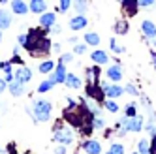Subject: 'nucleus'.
Returning <instances> with one entry per match:
<instances>
[{"mask_svg":"<svg viewBox=\"0 0 156 154\" xmlns=\"http://www.w3.org/2000/svg\"><path fill=\"white\" fill-rule=\"evenodd\" d=\"M94 113L88 109L87 102L81 98V102L77 103L73 98H68V107L62 111V118L73 128H79L85 135H90L94 131Z\"/></svg>","mask_w":156,"mask_h":154,"instance_id":"nucleus-1","label":"nucleus"},{"mask_svg":"<svg viewBox=\"0 0 156 154\" xmlns=\"http://www.w3.org/2000/svg\"><path fill=\"white\" fill-rule=\"evenodd\" d=\"M45 30L47 28H30L27 32V45L25 49L30 53V57H34V58H43V57H47V54L51 53V47H53V43L51 40L45 36Z\"/></svg>","mask_w":156,"mask_h":154,"instance_id":"nucleus-2","label":"nucleus"},{"mask_svg":"<svg viewBox=\"0 0 156 154\" xmlns=\"http://www.w3.org/2000/svg\"><path fill=\"white\" fill-rule=\"evenodd\" d=\"M27 113L34 122H47L53 113V103L49 100H34L30 107H27Z\"/></svg>","mask_w":156,"mask_h":154,"instance_id":"nucleus-3","label":"nucleus"},{"mask_svg":"<svg viewBox=\"0 0 156 154\" xmlns=\"http://www.w3.org/2000/svg\"><path fill=\"white\" fill-rule=\"evenodd\" d=\"M64 120V118H62ZM62 120H57V124H55V131H53V139L57 141V143H60V145H72L73 143V139H75V135H73V131L68 128V126H62Z\"/></svg>","mask_w":156,"mask_h":154,"instance_id":"nucleus-4","label":"nucleus"},{"mask_svg":"<svg viewBox=\"0 0 156 154\" xmlns=\"http://www.w3.org/2000/svg\"><path fill=\"white\" fill-rule=\"evenodd\" d=\"M119 126L124 128V130H130V131H141L143 130V118L141 117H122L119 120Z\"/></svg>","mask_w":156,"mask_h":154,"instance_id":"nucleus-5","label":"nucleus"},{"mask_svg":"<svg viewBox=\"0 0 156 154\" xmlns=\"http://www.w3.org/2000/svg\"><path fill=\"white\" fill-rule=\"evenodd\" d=\"M85 90H87V96H88V98H92V100H96L98 103L105 102V98H107L102 85H87V86H85Z\"/></svg>","mask_w":156,"mask_h":154,"instance_id":"nucleus-6","label":"nucleus"},{"mask_svg":"<svg viewBox=\"0 0 156 154\" xmlns=\"http://www.w3.org/2000/svg\"><path fill=\"white\" fill-rule=\"evenodd\" d=\"M100 75H102L100 64L92 66V68H87V72H85V83L87 85H100Z\"/></svg>","mask_w":156,"mask_h":154,"instance_id":"nucleus-7","label":"nucleus"},{"mask_svg":"<svg viewBox=\"0 0 156 154\" xmlns=\"http://www.w3.org/2000/svg\"><path fill=\"white\" fill-rule=\"evenodd\" d=\"M122 13L126 17H133L139 9V0H122Z\"/></svg>","mask_w":156,"mask_h":154,"instance_id":"nucleus-8","label":"nucleus"},{"mask_svg":"<svg viewBox=\"0 0 156 154\" xmlns=\"http://www.w3.org/2000/svg\"><path fill=\"white\" fill-rule=\"evenodd\" d=\"M100 85L104 86V90H105V96H107V98H119V96L124 94V89H120L119 85H111V83H107V81L100 83Z\"/></svg>","mask_w":156,"mask_h":154,"instance_id":"nucleus-9","label":"nucleus"},{"mask_svg":"<svg viewBox=\"0 0 156 154\" xmlns=\"http://www.w3.org/2000/svg\"><path fill=\"white\" fill-rule=\"evenodd\" d=\"M8 89H9V92H12V96H23L27 92V83L15 79V81L8 83Z\"/></svg>","mask_w":156,"mask_h":154,"instance_id":"nucleus-10","label":"nucleus"},{"mask_svg":"<svg viewBox=\"0 0 156 154\" xmlns=\"http://www.w3.org/2000/svg\"><path fill=\"white\" fill-rule=\"evenodd\" d=\"M49 79H51L55 85L64 83V79H66V66H64V62H58V64H57V68H55V73H51Z\"/></svg>","mask_w":156,"mask_h":154,"instance_id":"nucleus-11","label":"nucleus"},{"mask_svg":"<svg viewBox=\"0 0 156 154\" xmlns=\"http://www.w3.org/2000/svg\"><path fill=\"white\" fill-rule=\"evenodd\" d=\"M13 23V15L9 9H0V30H8Z\"/></svg>","mask_w":156,"mask_h":154,"instance_id":"nucleus-12","label":"nucleus"},{"mask_svg":"<svg viewBox=\"0 0 156 154\" xmlns=\"http://www.w3.org/2000/svg\"><path fill=\"white\" fill-rule=\"evenodd\" d=\"M12 12L17 15H27L30 12V8L25 0H12Z\"/></svg>","mask_w":156,"mask_h":154,"instance_id":"nucleus-13","label":"nucleus"},{"mask_svg":"<svg viewBox=\"0 0 156 154\" xmlns=\"http://www.w3.org/2000/svg\"><path fill=\"white\" fill-rule=\"evenodd\" d=\"M55 23H57V15H55L53 12H49V13L45 12V13H41V15H40V26H43V28H47V30H49Z\"/></svg>","mask_w":156,"mask_h":154,"instance_id":"nucleus-14","label":"nucleus"},{"mask_svg":"<svg viewBox=\"0 0 156 154\" xmlns=\"http://www.w3.org/2000/svg\"><path fill=\"white\" fill-rule=\"evenodd\" d=\"M141 32H143V34L145 36H147V38H156V25L152 23V21H149V19H145L143 21V23H141Z\"/></svg>","mask_w":156,"mask_h":154,"instance_id":"nucleus-15","label":"nucleus"},{"mask_svg":"<svg viewBox=\"0 0 156 154\" xmlns=\"http://www.w3.org/2000/svg\"><path fill=\"white\" fill-rule=\"evenodd\" d=\"M28 8H30V12L32 13H45V9H47V2L45 0H30V4H28Z\"/></svg>","mask_w":156,"mask_h":154,"instance_id":"nucleus-16","label":"nucleus"},{"mask_svg":"<svg viewBox=\"0 0 156 154\" xmlns=\"http://www.w3.org/2000/svg\"><path fill=\"white\" fill-rule=\"evenodd\" d=\"M87 25H88V21H87V17H85L83 13H79L77 17H73V19L70 21V28L75 30V32H77V30H83Z\"/></svg>","mask_w":156,"mask_h":154,"instance_id":"nucleus-17","label":"nucleus"},{"mask_svg":"<svg viewBox=\"0 0 156 154\" xmlns=\"http://www.w3.org/2000/svg\"><path fill=\"white\" fill-rule=\"evenodd\" d=\"M15 79L23 81V83H28V81L32 79V70H30V68H27V66L23 64L19 70H15Z\"/></svg>","mask_w":156,"mask_h":154,"instance_id":"nucleus-18","label":"nucleus"},{"mask_svg":"<svg viewBox=\"0 0 156 154\" xmlns=\"http://www.w3.org/2000/svg\"><path fill=\"white\" fill-rule=\"evenodd\" d=\"M81 149H83L85 152H90V154H100V152H102V145H100L98 141H92V139L85 141Z\"/></svg>","mask_w":156,"mask_h":154,"instance_id":"nucleus-19","label":"nucleus"},{"mask_svg":"<svg viewBox=\"0 0 156 154\" xmlns=\"http://www.w3.org/2000/svg\"><path fill=\"white\" fill-rule=\"evenodd\" d=\"M107 79L109 81H113V83H117V81H120L122 79V70H120V66H111V68L107 70Z\"/></svg>","mask_w":156,"mask_h":154,"instance_id":"nucleus-20","label":"nucleus"},{"mask_svg":"<svg viewBox=\"0 0 156 154\" xmlns=\"http://www.w3.org/2000/svg\"><path fill=\"white\" fill-rule=\"evenodd\" d=\"M113 30H115V34H119V36H124V34H128V30H130L128 21H124V19L117 21V23L113 25Z\"/></svg>","mask_w":156,"mask_h":154,"instance_id":"nucleus-21","label":"nucleus"},{"mask_svg":"<svg viewBox=\"0 0 156 154\" xmlns=\"http://www.w3.org/2000/svg\"><path fill=\"white\" fill-rule=\"evenodd\" d=\"M64 85H66V86H70V89H79L83 83H81V79H79L77 75H73V73H66Z\"/></svg>","mask_w":156,"mask_h":154,"instance_id":"nucleus-22","label":"nucleus"},{"mask_svg":"<svg viewBox=\"0 0 156 154\" xmlns=\"http://www.w3.org/2000/svg\"><path fill=\"white\" fill-rule=\"evenodd\" d=\"M90 58H92L96 64H100V66H102V64H107V60H109L107 53H105V51H100V49H96V51L90 54Z\"/></svg>","mask_w":156,"mask_h":154,"instance_id":"nucleus-23","label":"nucleus"},{"mask_svg":"<svg viewBox=\"0 0 156 154\" xmlns=\"http://www.w3.org/2000/svg\"><path fill=\"white\" fill-rule=\"evenodd\" d=\"M55 68H57V62H55V60H45V62H41L40 64V73H51Z\"/></svg>","mask_w":156,"mask_h":154,"instance_id":"nucleus-24","label":"nucleus"},{"mask_svg":"<svg viewBox=\"0 0 156 154\" xmlns=\"http://www.w3.org/2000/svg\"><path fill=\"white\" fill-rule=\"evenodd\" d=\"M85 43L87 45H98L100 43V36L96 34V32H88V34H85Z\"/></svg>","mask_w":156,"mask_h":154,"instance_id":"nucleus-25","label":"nucleus"},{"mask_svg":"<svg viewBox=\"0 0 156 154\" xmlns=\"http://www.w3.org/2000/svg\"><path fill=\"white\" fill-rule=\"evenodd\" d=\"M104 105H105V109H107L109 113H117V111H119V103L113 102V98H105Z\"/></svg>","mask_w":156,"mask_h":154,"instance_id":"nucleus-26","label":"nucleus"},{"mask_svg":"<svg viewBox=\"0 0 156 154\" xmlns=\"http://www.w3.org/2000/svg\"><path fill=\"white\" fill-rule=\"evenodd\" d=\"M73 6H75L77 13H85L87 8H88V2H87V0H73Z\"/></svg>","mask_w":156,"mask_h":154,"instance_id":"nucleus-27","label":"nucleus"},{"mask_svg":"<svg viewBox=\"0 0 156 154\" xmlns=\"http://www.w3.org/2000/svg\"><path fill=\"white\" fill-rule=\"evenodd\" d=\"M53 86H55V83H53L51 79H47V81H43V83H40V85H38V92H40V94L49 92V90L53 89Z\"/></svg>","mask_w":156,"mask_h":154,"instance_id":"nucleus-28","label":"nucleus"},{"mask_svg":"<svg viewBox=\"0 0 156 154\" xmlns=\"http://www.w3.org/2000/svg\"><path fill=\"white\" fill-rule=\"evenodd\" d=\"M137 152H151V143L147 139H141L137 143Z\"/></svg>","mask_w":156,"mask_h":154,"instance_id":"nucleus-29","label":"nucleus"},{"mask_svg":"<svg viewBox=\"0 0 156 154\" xmlns=\"http://www.w3.org/2000/svg\"><path fill=\"white\" fill-rule=\"evenodd\" d=\"M109 152L111 154H122V152H124V147H122L120 143H111V145H109Z\"/></svg>","mask_w":156,"mask_h":154,"instance_id":"nucleus-30","label":"nucleus"},{"mask_svg":"<svg viewBox=\"0 0 156 154\" xmlns=\"http://www.w3.org/2000/svg\"><path fill=\"white\" fill-rule=\"evenodd\" d=\"M109 47L113 49L115 53H119V54H120V53H124V47H120L119 43H117V40H109Z\"/></svg>","mask_w":156,"mask_h":154,"instance_id":"nucleus-31","label":"nucleus"},{"mask_svg":"<svg viewBox=\"0 0 156 154\" xmlns=\"http://www.w3.org/2000/svg\"><path fill=\"white\" fill-rule=\"evenodd\" d=\"M126 117H137L136 103H130V105H126Z\"/></svg>","mask_w":156,"mask_h":154,"instance_id":"nucleus-32","label":"nucleus"},{"mask_svg":"<svg viewBox=\"0 0 156 154\" xmlns=\"http://www.w3.org/2000/svg\"><path fill=\"white\" fill-rule=\"evenodd\" d=\"M70 6H72V0H60V9H58V12L66 13L70 9Z\"/></svg>","mask_w":156,"mask_h":154,"instance_id":"nucleus-33","label":"nucleus"},{"mask_svg":"<svg viewBox=\"0 0 156 154\" xmlns=\"http://www.w3.org/2000/svg\"><path fill=\"white\" fill-rule=\"evenodd\" d=\"M85 51H87V43H75V49H73L75 54H83Z\"/></svg>","mask_w":156,"mask_h":154,"instance_id":"nucleus-34","label":"nucleus"},{"mask_svg":"<svg viewBox=\"0 0 156 154\" xmlns=\"http://www.w3.org/2000/svg\"><path fill=\"white\" fill-rule=\"evenodd\" d=\"M72 60H73V54H72V53H62V54H60V62L68 64V62H72Z\"/></svg>","mask_w":156,"mask_h":154,"instance_id":"nucleus-35","label":"nucleus"},{"mask_svg":"<svg viewBox=\"0 0 156 154\" xmlns=\"http://www.w3.org/2000/svg\"><path fill=\"white\" fill-rule=\"evenodd\" d=\"M104 126H105L104 118H100V117H94V130H102Z\"/></svg>","mask_w":156,"mask_h":154,"instance_id":"nucleus-36","label":"nucleus"},{"mask_svg":"<svg viewBox=\"0 0 156 154\" xmlns=\"http://www.w3.org/2000/svg\"><path fill=\"white\" fill-rule=\"evenodd\" d=\"M124 92H128V94H132V96H137V94H139V92H137V89H136V86H133L132 83H128V85H126Z\"/></svg>","mask_w":156,"mask_h":154,"instance_id":"nucleus-37","label":"nucleus"},{"mask_svg":"<svg viewBox=\"0 0 156 154\" xmlns=\"http://www.w3.org/2000/svg\"><path fill=\"white\" fill-rule=\"evenodd\" d=\"M12 64H19V66H23V58H21L15 51H13V57H12Z\"/></svg>","mask_w":156,"mask_h":154,"instance_id":"nucleus-38","label":"nucleus"},{"mask_svg":"<svg viewBox=\"0 0 156 154\" xmlns=\"http://www.w3.org/2000/svg\"><path fill=\"white\" fill-rule=\"evenodd\" d=\"M17 43L25 47V45H27V34H19V36H17Z\"/></svg>","mask_w":156,"mask_h":154,"instance_id":"nucleus-39","label":"nucleus"},{"mask_svg":"<svg viewBox=\"0 0 156 154\" xmlns=\"http://www.w3.org/2000/svg\"><path fill=\"white\" fill-rule=\"evenodd\" d=\"M152 4H154V0H139V6H143V8H149Z\"/></svg>","mask_w":156,"mask_h":154,"instance_id":"nucleus-40","label":"nucleus"},{"mask_svg":"<svg viewBox=\"0 0 156 154\" xmlns=\"http://www.w3.org/2000/svg\"><path fill=\"white\" fill-rule=\"evenodd\" d=\"M151 152H152V154H156V135L152 137V143H151Z\"/></svg>","mask_w":156,"mask_h":154,"instance_id":"nucleus-41","label":"nucleus"},{"mask_svg":"<svg viewBox=\"0 0 156 154\" xmlns=\"http://www.w3.org/2000/svg\"><path fill=\"white\" fill-rule=\"evenodd\" d=\"M6 152H17L15 150V143H9V147H6Z\"/></svg>","mask_w":156,"mask_h":154,"instance_id":"nucleus-42","label":"nucleus"},{"mask_svg":"<svg viewBox=\"0 0 156 154\" xmlns=\"http://www.w3.org/2000/svg\"><path fill=\"white\" fill-rule=\"evenodd\" d=\"M6 83H8L6 79H0V92H4V90H6Z\"/></svg>","mask_w":156,"mask_h":154,"instance_id":"nucleus-43","label":"nucleus"},{"mask_svg":"<svg viewBox=\"0 0 156 154\" xmlns=\"http://www.w3.org/2000/svg\"><path fill=\"white\" fill-rule=\"evenodd\" d=\"M151 58H152V64H154V68H156V53L154 51L151 53Z\"/></svg>","mask_w":156,"mask_h":154,"instance_id":"nucleus-44","label":"nucleus"},{"mask_svg":"<svg viewBox=\"0 0 156 154\" xmlns=\"http://www.w3.org/2000/svg\"><path fill=\"white\" fill-rule=\"evenodd\" d=\"M53 51L55 53H60V45H58V43H55V45H53Z\"/></svg>","mask_w":156,"mask_h":154,"instance_id":"nucleus-45","label":"nucleus"},{"mask_svg":"<svg viewBox=\"0 0 156 154\" xmlns=\"http://www.w3.org/2000/svg\"><path fill=\"white\" fill-rule=\"evenodd\" d=\"M77 40H79V38H75V36H73V38H70L68 41H70V43H73V45H75V43H77Z\"/></svg>","mask_w":156,"mask_h":154,"instance_id":"nucleus-46","label":"nucleus"},{"mask_svg":"<svg viewBox=\"0 0 156 154\" xmlns=\"http://www.w3.org/2000/svg\"><path fill=\"white\" fill-rule=\"evenodd\" d=\"M57 152H60V154H62V152H66V147H58V149H57Z\"/></svg>","mask_w":156,"mask_h":154,"instance_id":"nucleus-47","label":"nucleus"},{"mask_svg":"<svg viewBox=\"0 0 156 154\" xmlns=\"http://www.w3.org/2000/svg\"><path fill=\"white\" fill-rule=\"evenodd\" d=\"M8 2V0H0V4H6Z\"/></svg>","mask_w":156,"mask_h":154,"instance_id":"nucleus-48","label":"nucleus"},{"mask_svg":"<svg viewBox=\"0 0 156 154\" xmlns=\"http://www.w3.org/2000/svg\"><path fill=\"white\" fill-rule=\"evenodd\" d=\"M0 41H2V30H0Z\"/></svg>","mask_w":156,"mask_h":154,"instance_id":"nucleus-49","label":"nucleus"},{"mask_svg":"<svg viewBox=\"0 0 156 154\" xmlns=\"http://www.w3.org/2000/svg\"><path fill=\"white\" fill-rule=\"evenodd\" d=\"M2 152H4V149H0V154H2Z\"/></svg>","mask_w":156,"mask_h":154,"instance_id":"nucleus-50","label":"nucleus"},{"mask_svg":"<svg viewBox=\"0 0 156 154\" xmlns=\"http://www.w3.org/2000/svg\"><path fill=\"white\" fill-rule=\"evenodd\" d=\"M119 2H122V0H119Z\"/></svg>","mask_w":156,"mask_h":154,"instance_id":"nucleus-51","label":"nucleus"}]
</instances>
